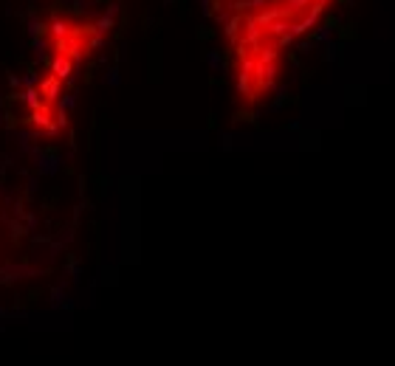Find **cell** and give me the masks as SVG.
Here are the masks:
<instances>
[{
    "label": "cell",
    "mask_w": 395,
    "mask_h": 366,
    "mask_svg": "<svg viewBox=\"0 0 395 366\" xmlns=\"http://www.w3.org/2000/svg\"><path fill=\"white\" fill-rule=\"evenodd\" d=\"M37 90H40V96H43L45 105H51V107L62 99V82L57 76H51V73L40 79V87H37Z\"/></svg>",
    "instance_id": "6da1fadb"
},
{
    "label": "cell",
    "mask_w": 395,
    "mask_h": 366,
    "mask_svg": "<svg viewBox=\"0 0 395 366\" xmlns=\"http://www.w3.org/2000/svg\"><path fill=\"white\" fill-rule=\"evenodd\" d=\"M48 70H51V76H57L60 82H68V79L74 76V62H71L65 54H57V57H51V62H48Z\"/></svg>",
    "instance_id": "7a4b0ae2"
},
{
    "label": "cell",
    "mask_w": 395,
    "mask_h": 366,
    "mask_svg": "<svg viewBox=\"0 0 395 366\" xmlns=\"http://www.w3.org/2000/svg\"><path fill=\"white\" fill-rule=\"evenodd\" d=\"M14 96H17L20 102L28 107V110H40V107H43V96H40V90H37V87H26L23 93H14Z\"/></svg>",
    "instance_id": "3957f363"
},
{
    "label": "cell",
    "mask_w": 395,
    "mask_h": 366,
    "mask_svg": "<svg viewBox=\"0 0 395 366\" xmlns=\"http://www.w3.org/2000/svg\"><path fill=\"white\" fill-rule=\"evenodd\" d=\"M26 31H28V37H31V40H37V37H45V34H48V23H45L43 17H37V14H28Z\"/></svg>",
    "instance_id": "277c9868"
},
{
    "label": "cell",
    "mask_w": 395,
    "mask_h": 366,
    "mask_svg": "<svg viewBox=\"0 0 395 366\" xmlns=\"http://www.w3.org/2000/svg\"><path fill=\"white\" fill-rule=\"evenodd\" d=\"M48 34H51V40H68V37H71V26L62 17H54L51 23H48Z\"/></svg>",
    "instance_id": "5b68a950"
},
{
    "label": "cell",
    "mask_w": 395,
    "mask_h": 366,
    "mask_svg": "<svg viewBox=\"0 0 395 366\" xmlns=\"http://www.w3.org/2000/svg\"><path fill=\"white\" fill-rule=\"evenodd\" d=\"M34 161H37V169H40L43 175H57L60 172V161H57L54 155H40V158H34Z\"/></svg>",
    "instance_id": "8992f818"
},
{
    "label": "cell",
    "mask_w": 395,
    "mask_h": 366,
    "mask_svg": "<svg viewBox=\"0 0 395 366\" xmlns=\"http://www.w3.org/2000/svg\"><path fill=\"white\" fill-rule=\"evenodd\" d=\"M48 37H37V40H31V48H34V57L37 62H45V57H48Z\"/></svg>",
    "instance_id": "52a82bcc"
},
{
    "label": "cell",
    "mask_w": 395,
    "mask_h": 366,
    "mask_svg": "<svg viewBox=\"0 0 395 366\" xmlns=\"http://www.w3.org/2000/svg\"><path fill=\"white\" fill-rule=\"evenodd\" d=\"M26 87H40V76H37V73H26V76H23V90H26Z\"/></svg>",
    "instance_id": "ba28073f"
},
{
    "label": "cell",
    "mask_w": 395,
    "mask_h": 366,
    "mask_svg": "<svg viewBox=\"0 0 395 366\" xmlns=\"http://www.w3.org/2000/svg\"><path fill=\"white\" fill-rule=\"evenodd\" d=\"M65 6H68L71 11H85L88 3H85V0H65Z\"/></svg>",
    "instance_id": "9c48e42d"
},
{
    "label": "cell",
    "mask_w": 395,
    "mask_h": 366,
    "mask_svg": "<svg viewBox=\"0 0 395 366\" xmlns=\"http://www.w3.org/2000/svg\"><path fill=\"white\" fill-rule=\"evenodd\" d=\"M9 85L11 87H20V85H23V79H20L17 73H9Z\"/></svg>",
    "instance_id": "30bf717a"
}]
</instances>
